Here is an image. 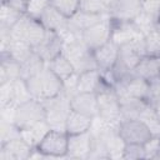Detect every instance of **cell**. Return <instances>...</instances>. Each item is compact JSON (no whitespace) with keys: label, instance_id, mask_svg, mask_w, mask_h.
Instances as JSON below:
<instances>
[{"label":"cell","instance_id":"1","mask_svg":"<svg viewBox=\"0 0 160 160\" xmlns=\"http://www.w3.org/2000/svg\"><path fill=\"white\" fill-rule=\"evenodd\" d=\"M145 54L146 50H145L144 36L135 38L132 40H129L119 45L118 61L112 69L119 81L129 78L131 72L134 74V69L145 56Z\"/></svg>","mask_w":160,"mask_h":160},{"label":"cell","instance_id":"2","mask_svg":"<svg viewBox=\"0 0 160 160\" xmlns=\"http://www.w3.org/2000/svg\"><path fill=\"white\" fill-rule=\"evenodd\" d=\"M25 82L31 96L40 101L55 98L62 92V80L48 65L26 79Z\"/></svg>","mask_w":160,"mask_h":160},{"label":"cell","instance_id":"3","mask_svg":"<svg viewBox=\"0 0 160 160\" xmlns=\"http://www.w3.org/2000/svg\"><path fill=\"white\" fill-rule=\"evenodd\" d=\"M44 120H46L45 106L42 101L34 98L18 105L12 115V124L19 131L30 129Z\"/></svg>","mask_w":160,"mask_h":160},{"label":"cell","instance_id":"4","mask_svg":"<svg viewBox=\"0 0 160 160\" xmlns=\"http://www.w3.org/2000/svg\"><path fill=\"white\" fill-rule=\"evenodd\" d=\"M62 54L70 60V62L72 64V66L78 74L88 71V70L98 69L92 50H90L85 45V42L81 40V38L64 42Z\"/></svg>","mask_w":160,"mask_h":160},{"label":"cell","instance_id":"5","mask_svg":"<svg viewBox=\"0 0 160 160\" xmlns=\"http://www.w3.org/2000/svg\"><path fill=\"white\" fill-rule=\"evenodd\" d=\"M46 31L48 30L44 28L40 20L24 14L20 20L10 29V36L26 41L35 50L45 39Z\"/></svg>","mask_w":160,"mask_h":160},{"label":"cell","instance_id":"6","mask_svg":"<svg viewBox=\"0 0 160 160\" xmlns=\"http://www.w3.org/2000/svg\"><path fill=\"white\" fill-rule=\"evenodd\" d=\"M46 111V121L51 129L65 130V121L71 110L70 98L62 91L55 98L42 101Z\"/></svg>","mask_w":160,"mask_h":160},{"label":"cell","instance_id":"7","mask_svg":"<svg viewBox=\"0 0 160 160\" xmlns=\"http://www.w3.org/2000/svg\"><path fill=\"white\" fill-rule=\"evenodd\" d=\"M118 132L125 144L145 145L154 136L149 125L140 119H122L118 125Z\"/></svg>","mask_w":160,"mask_h":160},{"label":"cell","instance_id":"8","mask_svg":"<svg viewBox=\"0 0 160 160\" xmlns=\"http://www.w3.org/2000/svg\"><path fill=\"white\" fill-rule=\"evenodd\" d=\"M69 135L65 130L50 129L35 148L44 156L60 158L68 155Z\"/></svg>","mask_w":160,"mask_h":160},{"label":"cell","instance_id":"9","mask_svg":"<svg viewBox=\"0 0 160 160\" xmlns=\"http://www.w3.org/2000/svg\"><path fill=\"white\" fill-rule=\"evenodd\" d=\"M99 118L109 124H119L121 121V105L115 91L101 88L96 91Z\"/></svg>","mask_w":160,"mask_h":160},{"label":"cell","instance_id":"10","mask_svg":"<svg viewBox=\"0 0 160 160\" xmlns=\"http://www.w3.org/2000/svg\"><path fill=\"white\" fill-rule=\"evenodd\" d=\"M112 30L114 29L110 22V15H105L99 21H96L82 31L81 40L90 50H95L111 40Z\"/></svg>","mask_w":160,"mask_h":160},{"label":"cell","instance_id":"11","mask_svg":"<svg viewBox=\"0 0 160 160\" xmlns=\"http://www.w3.org/2000/svg\"><path fill=\"white\" fill-rule=\"evenodd\" d=\"M1 88V109H15L21 102L32 99L24 79H16L5 84H0Z\"/></svg>","mask_w":160,"mask_h":160},{"label":"cell","instance_id":"12","mask_svg":"<svg viewBox=\"0 0 160 160\" xmlns=\"http://www.w3.org/2000/svg\"><path fill=\"white\" fill-rule=\"evenodd\" d=\"M35 148H32L20 135L11 138L1 144L0 159L1 160H26L30 159Z\"/></svg>","mask_w":160,"mask_h":160},{"label":"cell","instance_id":"13","mask_svg":"<svg viewBox=\"0 0 160 160\" xmlns=\"http://www.w3.org/2000/svg\"><path fill=\"white\" fill-rule=\"evenodd\" d=\"M141 12V0H112L110 16L120 22L134 21Z\"/></svg>","mask_w":160,"mask_h":160},{"label":"cell","instance_id":"14","mask_svg":"<svg viewBox=\"0 0 160 160\" xmlns=\"http://www.w3.org/2000/svg\"><path fill=\"white\" fill-rule=\"evenodd\" d=\"M92 54L99 70H104V71L112 70L118 61L119 45L114 40H110L106 44L92 50Z\"/></svg>","mask_w":160,"mask_h":160},{"label":"cell","instance_id":"15","mask_svg":"<svg viewBox=\"0 0 160 160\" xmlns=\"http://www.w3.org/2000/svg\"><path fill=\"white\" fill-rule=\"evenodd\" d=\"M92 151V136L91 131L69 135V148L68 155L76 159L89 158Z\"/></svg>","mask_w":160,"mask_h":160},{"label":"cell","instance_id":"16","mask_svg":"<svg viewBox=\"0 0 160 160\" xmlns=\"http://www.w3.org/2000/svg\"><path fill=\"white\" fill-rule=\"evenodd\" d=\"M70 105L72 110L85 114L92 119L99 115L96 92H76L70 98Z\"/></svg>","mask_w":160,"mask_h":160},{"label":"cell","instance_id":"17","mask_svg":"<svg viewBox=\"0 0 160 160\" xmlns=\"http://www.w3.org/2000/svg\"><path fill=\"white\" fill-rule=\"evenodd\" d=\"M64 42L58 32L54 31H46V36L42 40V42L35 49V52L39 54L46 62L52 60L55 56L62 52Z\"/></svg>","mask_w":160,"mask_h":160},{"label":"cell","instance_id":"18","mask_svg":"<svg viewBox=\"0 0 160 160\" xmlns=\"http://www.w3.org/2000/svg\"><path fill=\"white\" fill-rule=\"evenodd\" d=\"M92 121H94L92 118L71 109L65 121V131L68 132V135L86 132L91 129Z\"/></svg>","mask_w":160,"mask_h":160},{"label":"cell","instance_id":"19","mask_svg":"<svg viewBox=\"0 0 160 160\" xmlns=\"http://www.w3.org/2000/svg\"><path fill=\"white\" fill-rule=\"evenodd\" d=\"M40 22L44 25V28L49 31H54V32H60L62 31L66 25H68V20L69 18H66L65 15H62L60 11H58L55 8H52L51 5H49L45 11L41 14L40 16Z\"/></svg>","mask_w":160,"mask_h":160},{"label":"cell","instance_id":"20","mask_svg":"<svg viewBox=\"0 0 160 160\" xmlns=\"http://www.w3.org/2000/svg\"><path fill=\"white\" fill-rule=\"evenodd\" d=\"M101 86V75L99 69L88 70L78 74V92H96Z\"/></svg>","mask_w":160,"mask_h":160},{"label":"cell","instance_id":"21","mask_svg":"<svg viewBox=\"0 0 160 160\" xmlns=\"http://www.w3.org/2000/svg\"><path fill=\"white\" fill-rule=\"evenodd\" d=\"M16 79H21L20 62L16 61L10 55L2 54L1 64H0V84L14 81Z\"/></svg>","mask_w":160,"mask_h":160},{"label":"cell","instance_id":"22","mask_svg":"<svg viewBox=\"0 0 160 160\" xmlns=\"http://www.w3.org/2000/svg\"><path fill=\"white\" fill-rule=\"evenodd\" d=\"M134 74L148 81L159 76L160 75V60L144 56L140 60V62L136 65V68L134 69Z\"/></svg>","mask_w":160,"mask_h":160},{"label":"cell","instance_id":"23","mask_svg":"<svg viewBox=\"0 0 160 160\" xmlns=\"http://www.w3.org/2000/svg\"><path fill=\"white\" fill-rule=\"evenodd\" d=\"M48 66L62 80L65 81L66 79H69L70 76H72L76 71L72 66V64L70 62V60L61 52L58 56H55L52 60H50L48 62Z\"/></svg>","mask_w":160,"mask_h":160},{"label":"cell","instance_id":"24","mask_svg":"<svg viewBox=\"0 0 160 160\" xmlns=\"http://www.w3.org/2000/svg\"><path fill=\"white\" fill-rule=\"evenodd\" d=\"M48 65V62L35 51L25 60L20 64L21 66V79L26 80L30 76L35 75L36 72H39L41 69H44Z\"/></svg>","mask_w":160,"mask_h":160},{"label":"cell","instance_id":"25","mask_svg":"<svg viewBox=\"0 0 160 160\" xmlns=\"http://www.w3.org/2000/svg\"><path fill=\"white\" fill-rule=\"evenodd\" d=\"M24 14L25 12L20 11L19 9H16L6 2H2L1 9H0V29L10 30L20 20V18Z\"/></svg>","mask_w":160,"mask_h":160},{"label":"cell","instance_id":"26","mask_svg":"<svg viewBox=\"0 0 160 160\" xmlns=\"http://www.w3.org/2000/svg\"><path fill=\"white\" fill-rule=\"evenodd\" d=\"M50 129H51V128L49 126L48 121L44 120V121H41V122L34 125V126L30 128V129H26V130L20 131V136H21L22 139H25L32 148H36L38 144L41 141V139L45 136V134H46Z\"/></svg>","mask_w":160,"mask_h":160},{"label":"cell","instance_id":"27","mask_svg":"<svg viewBox=\"0 0 160 160\" xmlns=\"http://www.w3.org/2000/svg\"><path fill=\"white\" fill-rule=\"evenodd\" d=\"M49 2L66 18H71L81 8V0H49Z\"/></svg>","mask_w":160,"mask_h":160},{"label":"cell","instance_id":"28","mask_svg":"<svg viewBox=\"0 0 160 160\" xmlns=\"http://www.w3.org/2000/svg\"><path fill=\"white\" fill-rule=\"evenodd\" d=\"M112 0H81V10L91 14H109ZM110 15V14H109Z\"/></svg>","mask_w":160,"mask_h":160},{"label":"cell","instance_id":"29","mask_svg":"<svg viewBox=\"0 0 160 160\" xmlns=\"http://www.w3.org/2000/svg\"><path fill=\"white\" fill-rule=\"evenodd\" d=\"M144 41H145L146 54H158V52H160V29L156 28V26L154 29H151L144 36Z\"/></svg>","mask_w":160,"mask_h":160},{"label":"cell","instance_id":"30","mask_svg":"<svg viewBox=\"0 0 160 160\" xmlns=\"http://www.w3.org/2000/svg\"><path fill=\"white\" fill-rule=\"evenodd\" d=\"M50 5L49 0H28L25 14L34 19H40L41 14L45 11V9Z\"/></svg>","mask_w":160,"mask_h":160},{"label":"cell","instance_id":"31","mask_svg":"<svg viewBox=\"0 0 160 160\" xmlns=\"http://www.w3.org/2000/svg\"><path fill=\"white\" fill-rule=\"evenodd\" d=\"M122 158L125 159H140L146 158L145 146L140 144H125L122 150Z\"/></svg>","mask_w":160,"mask_h":160},{"label":"cell","instance_id":"32","mask_svg":"<svg viewBox=\"0 0 160 160\" xmlns=\"http://www.w3.org/2000/svg\"><path fill=\"white\" fill-rule=\"evenodd\" d=\"M149 98L154 100H160V75L149 80Z\"/></svg>","mask_w":160,"mask_h":160},{"label":"cell","instance_id":"33","mask_svg":"<svg viewBox=\"0 0 160 160\" xmlns=\"http://www.w3.org/2000/svg\"><path fill=\"white\" fill-rule=\"evenodd\" d=\"M152 110L156 115V118L160 121V100H154V105H152Z\"/></svg>","mask_w":160,"mask_h":160},{"label":"cell","instance_id":"34","mask_svg":"<svg viewBox=\"0 0 160 160\" xmlns=\"http://www.w3.org/2000/svg\"><path fill=\"white\" fill-rule=\"evenodd\" d=\"M158 22L160 24V10H159V14H158Z\"/></svg>","mask_w":160,"mask_h":160}]
</instances>
